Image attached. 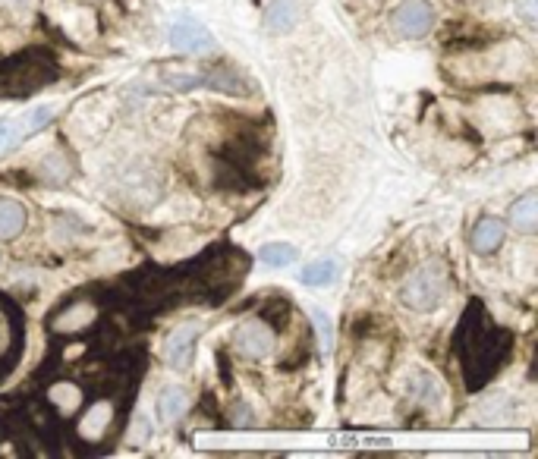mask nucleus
<instances>
[{"label": "nucleus", "mask_w": 538, "mask_h": 459, "mask_svg": "<svg viewBox=\"0 0 538 459\" xmlns=\"http://www.w3.org/2000/svg\"><path fill=\"white\" fill-rule=\"evenodd\" d=\"M309 315L318 321V331H321V337H325V343H331V321H328V315L321 312V309H312Z\"/></svg>", "instance_id": "5701e85b"}, {"label": "nucleus", "mask_w": 538, "mask_h": 459, "mask_svg": "<svg viewBox=\"0 0 538 459\" xmlns=\"http://www.w3.org/2000/svg\"><path fill=\"white\" fill-rule=\"evenodd\" d=\"M410 393L416 400H422L425 406H435V403H441L444 400V387H441V381H435L428 371H416L413 375V381H410Z\"/></svg>", "instance_id": "dca6fc26"}, {"label": "nucleus", "mask_w": 538, "mask_h": 459, "mask_svg": "<svg viewBox=\"0 0 538 459\" xmlns=\"http://www.w3.org/2000/svg\"><path fill=\"white\" fill-rule=\"evenodd\" d=\"M23 353V318L16 305L0 296V381H4Z\"/></svg>", "instance_id": "20e7f679"}, {"label": "nucleus", "mask_w": 538, "mask_h": 459, "mask_svg": "<svg viewBox=\"0 0 538 459\" xmlns=\"http://www.w3.org/2000/svg\"><path fill=\"white\" fill-rule=\"evenodd\" d=\"M186 406H189V393L183 387H177V384L161 387V393H158V419L164 425L177 422L180 415L186 412Z\"/></svg>", "instance_id": "9b49d317"}, {"label": "nucleus", "mask_w": 538, "mask_h": 459, "mask_svg": "<svg viewBox=\"0 0 538 459\" xmlns=\"http://www.w3.org/2000/svg\"><path fill=\"white\" fill-rule=\"evenodd\" d=\"M107 425H111V406H107V403H95L92 409H85V415H82V434L101 437L107 431Z\"/></svg>", "instance_id": "aec40b11"}, {"label": "nucleus", "mask_w": 538, "mask_h": 459, "mask_svg": "<svg viewBox=\"0 0 538 459\" xmlns=\"http://www.w3.org/2000/svg\"><path fill=\"white\" fill-rule=\"evenodd\" d=\"M262 261L271 268H287L296 261V249L287 246V243H271V246L262 249Z\"/></svg>", "instance_id": "4be33fe9"}, {"label": "nucleus", "mask_w": 538, "mask_h": 459, "mask_svg": "<svg viewBox=\"0 0 538 459\" xmlns=\"http://www.w3.org/2000/svg\"><path fill=\"white\" fill-rule=\"evenodd\" d=\"M277 334L265 321H243L233 334V349L246 359H265L274 353Z\"/></svg>", "instance_id": "39448f33"}, {"label": "nucleus", "mask_w": 538, "mask_h": 459, "mask_svg": "<svg viewBox=\"0 0 538 459\" xmlns=\"http://www.w3.org/2000/svg\"><path fill=\"white\" fill-rule=\"evenodd\" d=\"M296 19H299L296 0H277V4H271L265 13V23L271 32H290L296 26Z\"/></svg>", "instance_id": "ddd939ff"}, {"label": "nucleus", "mask_w": 538, "mask_h": 459, "mask_svg": "<svg viewBox=\"0 0 538 459\" xmlns=\"http://www.w3.org/2000/svg\"><path fill=\"white\" fill-rule=\"evenodd\" d=\"M447 296V268L441 258H428L410 277H406L400 299L413 312H435Z\"/></svg>", "instance_id": "f03ea898"}, {"label": "nucleus", "mask_w": 538, "mask_h": 459, "mask_svg": "<svg viewBox=\"0 0 538 459\" xmlns=\"http://www.w3.org/2000/svg\"><path fill=\"white\" fill-rule=\"evenodd\" d=\"M38 173H41V180H45V183L60 186V183H67V180H70V164H67V158H60V151H54L51 158L41 161Z\"/></svg>", "instance_id": "412c9836"}, {"label": "nucleus", "mask_w": 538, "mask_h": 459, "mask_svg": "<svg viewBox=\"0 0 538 459\" xmlns=\"http://www.w3.org/2000/svg\"><path fill=\"white\" fill-rule=\"evenodd\" d=\"M10 13H29V0H0Z\"/></svg>", "instance_id": "b1692460"}, {"label": "nucleus", "mask_w": 538, "mask_h": 459, "mask_svg": "<svg viewBox=\"0 0 538 459\" xmlns=\"http://www.w3.org/2000/svg\"><path fill=\"white\" fill-rule=\"evenodd\" d=\"M334 277H337V265L331 258L312 261V265L303 268V274H299V280H303L306 287H328V283H334Z\"/></svg>", "instance_id": "6ab92c4d"}, {"label": "nucleus", "mask_w": 538, "mask_h": 459, "mask_svg": "<svg viewBox=\"0 0 538 459\" xmlns=\"http://www.w3.org/2000/svg\"><path fill=\"white\" fill-rule=\"evenodd\" d=\"M26 230V208L16 199H0V239H16Z\"/></svg>", "instance_id": "f8f14e48"}, {"label": "nucleus", "mask_w": 538, "mask_h": 459, "mask_svg": "<svg viewBox=\"0 0 538 459\" xmlns=\"http://www.w3.org/2000/svg\"><path fill=\"white\" fill-rule=\"evenodd\" d=\"M54 67L45 57H13L7 63H0V98H26L38 92L41 85H48L54 79Z\"/></svg>", "instance_id": "7ed1b4c3"}, {"label": "nucleus", "mask_w": 538, "mask_h": 459, "mask_svg": "<svg viewBox=\"0 0 538 459\" xmlns=\"http://www.w3.org/2000/svg\"><path fill=\"white\" fill-rule=\"evenodd\" d=\"M51 117H54L51 107H35V111H26L23 117L0 120V151H10L26 136L38 133V129H45L51 123Z\"/></svg>", "instance_id": "423d86ee"}, {"label": "nucleus", "mask_w": 538, "mask_h": 459, "mask_svg": "<svg viewBox=\"0 0 538 459\" xmlns=\"http://www.w3.org/2000/svg\"><path fill=\"white\" fill-rule=\"evenodd\" d=\"M170 45L183 54H208V51H214V38L202 23H196V19H183V23L170 29Z\"/></svg>", "instance_id": "6e6552de"}, {"label": "nucleus", "mask_w": 538, "mask_h": 459, "mask_svg": "<svg viewBox=\"0 0 538 459\" xmlns=\"http://www.w3.org/2000/svg\"><path fill=\"white\" fill-rule=\"evenodd\" d=\"M205 89H214V92H227V95H249V85L230 73V70H214V73H205Z\"/></svg>", "instance_id": "f3484780"}, {"label": "nucleus", "mask_w": 538, "mask_h": 459, "mask_svg": "<svg viewBox=\"0 0 538 459\" xmlns=\"http://www.w3.org/2000/svg\"><path fill=\"white\" fill-rule=\"evenodd\" d=\"M161 79H164V85H170V89H177V92H192V89H202L205 85V73H196V70L167 67V70H161Z\"/></svg>", "instance_id": "a211bd4d"}, {"label": "nucleus", "mask_w": 538, "mask_h": 459, "mask_svg": "<svg viewBox=\"0 0 538 459\" xmlns=\"http://www.w3.org/2000/svg\"><path fill=\"white\" fill-rule=\"evenodd\" d=\"M510 224L520 233H535V227H538V199L535 195H523V199L510 208Z\"/></svg>", "instance_id": "4468645a"}, {"label": "nucleus", "mask_w": 538, "mask_h": 459, "mask_svg": "<svg viewBox=\"0 0 538 459\" xmlns=\"http://www.w3.org/2000/svg\"><path fill=\"white\" fill-rule=\"evenodd\" d=\"M89 321H95V305L92 302H73L67 312L57 315V331H79V327H85Z\"/></svg>", "instance_id": "2eb2a0df"}, {"label": "nucleus", "mask_w": 538, "mask_h": 459, "mask_svg": "<svg viewBox=\"0 0 538 459\" xmlns=\"http://www.w3.org/2000/svg\"><path fill=\"white\" fill-rule=\"evenodd\" d=\"M391 23L403 38H422L435 23V10H432L428 0H406V4H400L394 10Z\"/></svg>", "instance_id": "0eeeda50"}, {"label": "nucleus", "mask_w": 538, "mask_h": 459, "mask_svg": "<svg viewBox=\"0 0 538 459\" xmlns=\"http://www.w3.org/2000/svg\"><path fill=\"white\" fill-rule=\"evenodd\" d=\"M504 236H507V227L498 221V217H485V221L476 227V233H472V249L479 255H491L501 249Z\"/></svg>", "instance_id": "9d476101"}, {"label": "nucleus", "mask_w": 538, "mask_h": 459, "mask_svg": "<svg viewBox=\"0 0 538 459\" xmlns=\"http://www.w3.org/2000/svg\"><path fill=\"white\" fill-rule=\"evenodd\" d=\"M202 337V324L199 321H189L183 327H177L174 334L167 340V362L174 368H186L192 362V353H196V343Z\"/></svg>", "instance_id": "1a4fd4ad"}, {"label": "nucleus", "mask_w": 538, "mask_h": 459, "mask_svg": "<svg viewBox=\"0 0 538 459\" xmlns=\"http://www.w3.org/2000/svg\"><path fill=\"white\" fill-rule=\"evenodd\" d=\"M476 318L479 321H472L469 312L460 327V365L466 368L469 387H482L488 378H494V371L507 362L513 346L510 331H504L485 315L482 302H476Z\"/></svg>", "instance_id": "f257e3e1"}]
</instances>
